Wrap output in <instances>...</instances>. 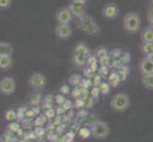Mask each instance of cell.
I'll return each mask as SVG.
<instances>
[{
    "label": "cell",
    "mask_w": 153,
    "mask_h": 142,
    "mask_svg": "<svg viewBox=\"0 0 153 142\" xmlns=\"http://www.w3.org/2000/svg\"><path fill=\"white\" fill-rule=\"evenodd\" d=\"M142 20L139 13L135 12H130L126 13L123 20V26L126 32L134 34L137 33L141 29Z\"/></svg>",
    "instance_id": "1"
},
{
    "label": "cell",
    "mask_w": 153,
    "mask_h": 142,
    "mask_svg": "<svg viewBox=\"0 0 153 142\" xmlns=\"http://www.w3.org/2000/svg\"><path fill=\"white\" fill-rule=\"evenodd\" d=\"M130 105V99L126 93H118L114 95L110 101V107L115 112H125Z\"/></svg>",
    "instance_id": "2"
},
{
    "label": "cell",
    "mask_w": 153,
    "mask_h": 142,
    "mask_svg": "<svg viewBox=\"0 0 153 142\" xmlns=\"http://www.w3.org/2000/svg\"><path fill=\"white\" fill-rule=\"evenodd\" d=\"M78 29H80L82 31L88 33V35H95L98 32H100V27L98 26V24L94 21V19L91 16L87 14L79 19Z\"/></svg>",
    "instance_id": "3"
},
{
    "label": "cell",
    "mask_w": 153,
    "mask_h": 142,
    "mask_svg": "<svg viewBox=\"0 0 153 142\" xmlns=\"http://www.w3.org/2000/svg\"><path fill=\"white\" fill-rule=\"evenodd\" d=\"M91 135L96 139H105L110 135V128L107 122L99 120L92 124L91 128Z\"/></svg>",
    "instance_id": "4"
},
{
    "label": "cell",
    "mask_w": 153,
    "mask_h": 142,
    "mask_svg": "<svg viewBox=\"0 0 153 142\" xmlns=\"http://www.w3.org/2000/svg\"><path fill=\"white\" fill-rule=\"evenodd\" d=\"M15 81L12 77H4L0 81V93L5 96L12 95L15 91Z\"/></svg>",
    "instance_id": "5"
},
{
    "label": "cell",
    "mask_w": 153,
    "mask_h": 142,
    "mask_svg": "<svg viewBox=\"0 0 153 142\" xmlns=\"http://www.w3.org/2000/svg\"><path fill=\"white\" fill-rule=\"evenodd\" d=\"M55 35L60 40H68L72 35V28L70 24H58L55 28Z\"/></svg>",
    "instance_id": "6"
},
{
    "label": "cell",
    "mask_w": 153,
    "mask_h": 142,
    "mask_svg": "<svg viewBox=\"0 0 153 142\" xmlns=\"http://www.w3.org/2000/svg\"><path fill=\"white\" fill-rule=\"evenodd\" d=\"M46 83H47V79L42 73H33L29 79V85L33 89L44 88Z\"/></svg>",
    "instance_id": "7"
},
{
    "label": "cell",
    "mask_w": 153,
    "mask_h": 142,
    "mask_svg": "<svg viewBox=\"0 0 153 142\" xmlns=\"http://www.w3.org/2000/svg\"><path fill=\"white\" fill-rule=\"evenodd\" d=\"M102 13L105 18L114 19L119 15V7L115 3H108L104 6Z\"/></svg>",
    "instance_id": "8"
},
{
    "label": "cell",
    "mask_w": 153,
    "mask_h": 142,
    "mask_svg": "<svg viewBox=\"0 0 153 142\" xmlns=\"http://www.w3.org/2000/svg\"><path fill=\"white\" fill-rule=\"evenodd\" d=\"M139 72L142 76L153 74V60L145 57L139 63Z\"/></svg>",
    "instance_id": "9"
},
{
    "label": "cell",
    "mask_w": 153,
    "mask_h": 142,
    "mask_svg": "<svg viewBox=\"0 0 153 142\" xmlns=\"http://www.w3.org/2000/svg\"><path fill=\"white\" fill-rule=\"evenodd\" d=\"M71 17L72 16L68 7H63L59 9L55 14V18L57 20L58 24H70Z\"/></svg>",
    "instance_id": "10"
},
{
    "label": "cell",
    "mask_w": 153,
    "mask_h": 142,
    "mask_svg": "<svg viewBox=\"0 0 153 142\" xmlns=\"http://www.w3.org/2000/svg\"><path fill=\"white\" fill-rule=\"evenodd\" d=\"M68 10H70L71 16H74V17H77V18L80 19V18H82L83 16H85V15H86L85 7L73 3L72 1H71L70 3H68Z\"/></svg>",
    "instance_id": "11"
},
{
    "label": "cell",
    "mask_w": 153,
    "mask_h": 142,
    "mask_svg": "<svg viewBox=\"0 0 153 142\" xmlns=\"http://www.w3.org/2000/svg\"><path fill=\"white\" fill-rule=\"evenodd\" d=\"M141 39L143 43H152L153 44V28L146 27L143 29L141 33Z\"/></svg>",
    "instance_id": "12"
},
{
    "label": "cell",
    "mask_w": 153,
    "mask_h": 142,
    "mask_svg": "<svg viewBox=\"0 0 153 142\" xmlns=\"http://www.w3.org/2000/svg\"><path fill=\"white\" fill-rule=\"evenodd\" d=\"M13 46L7 42H0V56H12Z\"/></svg>",
    "instance_id": "13"
},
{
    "label": "cell",
    "mask_w": 153,
    "mask_h": 142,
    "mask_svg": "<svg viewBox=\"0 0 153 142\" xmlns=\"http://www.w3.org/2000/svg\"><path fill=\"white\" fill-rule=\"evenodd\" d=\"M12 56H0V70H9L13 66Z\"/></svg>",
    "instance_id": "14"
},
{
    "label": "cell",
    "mask_w": 153,
    "mask_h": 142,
    "mask_svg": "<svg viewBox=\"0 0 153 142\" xmlns=\"http://www.w3.org/2000/svg\"><path fill=\"white\" fill-rule=\"evenodd\" d=\"M91 53V49L85 43H79L76 45L73 50V54H79V55H85L88 56Z\"/></svg>",
    "instance_id": "15"
},
{
    "label": "cell",
    "mask_w": 153,
    "mask_h": 142,
    "mask_svg": "<svg viewBox=\"0 0 153 142\" xmlns=\"http://www.w3.org/2000/svg\"><path fill=\"white\" fill-rule=\"evenodd\" d=\"M115 73H116V75H117L120 82H121L125 81L126 79V77H128V73H129V68L128 67V65H120L117 71H116Z\"/></svg>",
    "instance_id": "16"
},
{
    "label": "cell",
    "mask_w": 153,
    "mask_h": 142,
    "mask_svg": "<svg viewBox=\"0 0 153 142\" xmlns=\"http://www.w3.org/2000/svg\"><path fill=\"white\" fill-rule=\"evenodd\" d=\"M142 53H143L145 56H146V58H150L153 56V44L152 43H143L142 44Z\"/></svg>",
    "instance_id": "17"
},
{
    "label": "cell",
    "mask_w": 153,
    "mask_h": 142,
    "mask_svg": "<svg viewBox=\"0 0 153 142\" xmlns=\"http://www.w3.org/2000/svg\"><path fill=\"white\" fill-rule=\"evenodd\" d=\"M88 58V56L73 54V56H72V62H73V64L76 65L82 66V65H85L87 64Z\"/></svg>",
    "instance_id": "18"
},
{
    "label": "cell",
    "mask_w": 153,
    "mask_h": 142,
    "mask_svg": "<svg viewBox=\"0 0 153 142\" xmlns=\"http://www.w3.org/2000/svg\"><path fill=\"white\" fill-rule=\"evenodd\" d=\"M142 85H144L146 89L153 90V74L142 76Z\"/></svg>",
    "instance_id": "19"
},
{
    "label": "cell",
    "mask_w": 153,
    "mask_h": 142,
    "mask_svg": "<svg viewBox=\"0 0 153 142\" xmlns=\"http://www.w3.org/2000/svg\"><path fill=\"white\" fill-rule=\"evenodd\" d=\"M108 52L107 50V49H105V47L101 46V47H98L96 49V52H95V56L97 58H99L101 61H104L107 58H108Z\"/></svg>",
    "instance_id": "20"
},
{
    "label": "cell",
    "mask_w": 153,
    "mask_h": 142,
    "mask_svg": "<svg viewBox=\"0 0 153 142\" xmlns=\"http://www.w3.org/2000/svg\"><path fill=\"white\" fill-rule=\"evenodd\" d=\"M119 83H120V81H119L117 75H116V73L112 72L111 74H110V76L108 77V85H109V86L116 87V86H118Z\"/></svg>",
    "instance_id": "21"
},
{
    "label": "cell",
    "mask_w": 153,
    "mask_h": 142,
    "mask_svg": "<svg viewBox=\"0 0 153 142\" xmlns=\"http://www.w3.org/2000/svg\"><path fill=\"white\" fill-rule=\"evenodd\" d=\"M5 118H6V120H8V121H13V120L16 119L17 115L13 109H10L5 114Z\"/></svg>",
    "instance_id": "22"
},
{
    "label": "cell",
    "mask_w": 153,
    "mask_h": 142,
    "mask_svg": "<svg viewBox=\"0 0 153 142\" xmlns=\"http://www.w3.org/2000/svg\"><path fill=\"white\" fill-rule=\"evenodd\" d=\"M109 89H110L109 85H108V83H107V82H105L100 83L99 87H98V90L101 92L102 94H107V93H108L109 92Z\"/></svg>",
    "instance_id": "23"
},
{
    "label": "cell",
    "mask_w": 153,
    "mask_h": 142,
    "mask_svg": "<svg viewBox=\"0 0 153 142\" xmlns=\"http://www.w3.org/2000/svg\"><path fill=\"white\" fill-rule=\"evenodd\" d=\"M12 0H0V10H7L12 6Z\"/></svg>",
    "instance_id": "24"
},
{
    "label": "cell",
    "mask_w": 153,
    "mask_h": 142,
    "mask_svg": "<svg viewBox=\"0 0 153 142\" xmlns=\"http://www.w3.org/2000/svg\"><path fill=\"white\" fill-rule=\"evenodd\" d=\"M147 21H149V23L150 25V27L153 28V8H150L149 10V12H147Z\"/></svg>",
    "instance_id": "25"
},
{
    "label": "cell",
    "mask_w": 153,
    "mask_h": 142,
    "mask_svg": "<svg viewBox=\"0 0 153 142\" xmlns=\"http://www.w3.org/2000/svg\"><path fill=\"white\" fill-rule=\"evenodd\" d=\"M79 135H80L84 138H88V136L91 135V130H88L87 128H82L80 130V132H79Z\"/></svg>",
    "instance_id": "26"
},
{
    "label": "cell",
    "mask_w": 153,
    "mask_h": 142,
    "mask_svg": "<svg viewBox=\"0 0 153 142\" xmlns=\"http://www.w3.org/2000/svg\"><path fill=\"white\" fill-rule=\"evenodd\" d=\"M71 1H72L73 3L80 5V6H84V7H85V5H86V3H87L86 0H71Z\"/></svg>",
    "instance_id": "27"
}]
</instances>
